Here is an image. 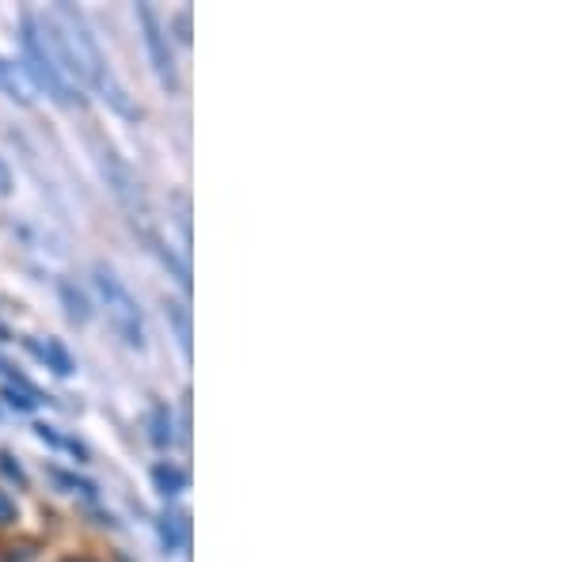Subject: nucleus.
<instances>
[{
    "mask_svg": "<svg viewBox=\"0 0 570 562\" xmlns=\"http://www.w3.org/2000/svg\"><path fill=\"white\" fill-rule=\"evenodd\" d=\"M46 27H50V39H53V46H58V58H61V66H66L72 85H85V88L96 91V96H104L115 110L134 115V107L126 103L122 85L110 77L104 50H99L85 12L61 0V4H53V12L46 16Z\"/></svg>",
    "mask_w": 570,
    "mask_h": 562,
    "instance_id": "nucleus-1",
    "label": "nucleus"
},
{
    "mask_svg": "<svg viewBox=\"0 0 570 562\" xmlns=\"http://www.w3.org/2000/svg\"><path fill=\"white\" fill-rule=\"evenodd\" d=\"M20 23H23V61H27L31 80L53 99V103L72 107V103H77V85H72L66 66H61L58 46H53L50 27H46V16L27 8Z\"/></svg>",
    "mask_w": 570,
    "mask_h": 562,
    "instance_id": "nucleus-2",
    "label": "nucleus"
},
{
    "mask_svg": "<svg viewBox=\"0 0 570 562\" xmlns=\"http://www.w3.org/2000/svg\"><path fill=\"white\" fill-rule=\"evenodd\" d=\"M96 285H99V297H104V308H107V319L115 327V335L122 338L126 346L134 349H145V319H141V308H137L134 293L118 282V274L110 266L99 263L96 266Z\"/></svg>",
    "mask_w": 570,
    "mask_h": 562,
    "instance_id": "nucleus-3",
    "label": "nucleus"
},
{
    "mask_svg": "<svg viewBox=\"0 0 570 562\" xmlns=\"http://www.w3.org/2000/svg\"><path fill=\"white\" fill-rule=\"evenodd\" d=\"M99 171H104V179H107V187L115 190V198L122 201L126 209L137 217H149V201H145V190H141V183H137V175L130 171V164L122 160L110 145H99Z\"/></svg>",
    "mask_w": 570,
    "mask_h": 562,
    "instance_id": "nucleus-4",
    "label": "nucleus"
},
{
    "mask_svg": "<svg viewBox=\"0 0 570 562\" xmlns=\"http://www.w3.org/2000/svg\"><path fill=\"white\" fill-rule=\"evenodd\" d=\"M137 23H141L145 46H149V58L156 69V80H160L168 91L179 88V72H176V58H171V46H168V27L160 23L153 4H137Z\"/></svg>",
    "mask_w": 570,
    "mask_h": 562,
    "instance_id": "nucleus-5",
    "label": "nucleus"
},
{
    "mask_svg": "<svg viewBox=\"0 0 570 562\" xmlns=\"http://www.w3.org/2000/svg\"><path fill=\"white\" fill-rule=\"evenodd\" d=\"M27 346H31L35 354H39L42 362L50 365L58 376H69L72 373V357L66 354V346H61L58 338H46V343H27Z\"/></svg>",
    "mask_w": 570,
    "mask_h": 562,
    "instance_id": "nucleus-6",
    "label": "nucleus"
},
{
    "mask_svg": "<svg viewBox=\"0 0 570 562\" xmlns=\"http://www.w3.org/2000/svg\"><path fill=\"white\" fill-rule=\"evenodd\" d=\"M160 540L168 551H176L187 543V513H164L160 517Z\"/></svg>",
    "mask_w": 570,
    "mask_h": 562,
    "instance_id": "nucleus-7",
    "label": "nucleus"
},
{
    "mask_svg": "<svg viewBox=\"0 0 570 562\" xmlns=\"http://www.w3.org/2000/svg\"><path fill=\"white\" fill-rule=\"evenodd\" d=\"M153 483H156V491H160L164 497H171V494H179L183 486H187V475H183L176 464H156L153 467Z\"/></svg>",
    "mask_w": 570,
    "mask_h": 562,
    "instance_id": "nucleus-8",
    "label": "nucleus"
},
{
    "mask_svg": "<svg viewBox=\"0 0 570 562\" xmlns=\"http://www.w3.org/2000/svg\"><path fill=\"white\" fill-rule=\"evenodd\" d=\"M171 441H176V433H171V411L164 407V403H156L153 407V445L171 448Z\"/></svg>",
    "mask_w": 570,
    "mask_h": 562,
    "instance_id": "nucleus-9",
    "label": "nucleus"
},
{
    "mask_svg": "<svg viewBox=\"0 0 570 562\" xmlns=\"http://www.w3.org/2000/svg\"><path fill=\"white\" fill-rule=\"evenodd\" d=\"M61 297H66V308H69V319H72V324H88V319H91V308H88L85 293L72 289L69 282H61Z\"/></svg>",
    "mask_w": 570,
    "mask_h": 562,
    "instance_id": "nucleus-10",
    "label": "nucleus"
},
{
    "mask_svg": "<svg viewBox=\"0 0 570 562\" xmlns=\"http://www.w3.org/2000/svg\"><path fill=\"white\" fill-rule=\"evenodd\" d=\"M164 312H168V319L176 324V335H179V346H183V354L190 357V316H187V308L176 300H168L164 304Z\"/></svg>",
    "mask_w": 570,
    "mask_h": 562,
    "instance_id": "nucleus-11",
    "label": "nucleus"
},
{
    "mask_svg": "<svg viewBox=\"0 0 570 562\" xmlns=\"http://www.w3.org/2000/svg\"><path fill=\"white\" fill-rule=\"evenodd\" d=\"M0 88H4L8 96L16 99V103H31V96H27V91H23L20 72H16V66H8L4 58H0Z\"/></svg>",
    "mask_w": 570,
    "mask_h": 562,
    "instance_id": "nucleus-12",
    "label": "nucleus"
},
{
    "mask_svg": "<svg viewBox=\"0 0 570 562\" xmlns=\"http://www.w3.org/2000/svg\"><path fill=\"white\" fill-rule=\"evenodd\" d=\"M0 395H4V400L12 403L16 411H35V403H39V395L20 388V384H4V388H0Z\"/></svg>",
    "mask_w": 570,
    "mask_h": 562,
    "instance_id": "nucleus-13",
    "label": "nucleus"
},
{
    "mask_svg": "<svg viewBox=\"0 0 570 562\" xmlns=\"http://www.w3.org/2000/svg\"><path fill=\"white\" fill-rule=\"evenodd\" d=\"M53 475H58V483L72 486V491H80V494L96 497V486H91V483H85V479H77V475H66V472H53Z\"/></svg>",
    "mask_w": 570,
    "mask_h": 562,
    "instance_id": "nucleus-14",
    "label": "nucleus"
},
{
    "mask_svg": "<svg viewBox=\"0 0 570 562\" xmlns=\"http://www.w3.org/2000/svg\"><path fill=\"white\" fill-rule=\"evenodd\" d=\"M16 517H20L16 502H12V497H8L4 491H0V524H16Z\"/></svg>",
    "mask_w": 570,
    "mask_h": 562,
    "instance_id": "nucleus-15",
    "label": "nucleus"
},
{
    "mask_svg": "<svg viewBox=\"0 0 570 562\" xmlns=\"http://www.w3.org/2000/svg\"><path fill=\"white\" fill-rule=\"evenodd\" d=\"M0 467H4V472L12 475L16 483H23V472H20V464H12V456H4V453H0Z\"/></svg>",
    "mask_w": 570,
    "mask_h": 562,
    "instance_id": "nucleus-16",
    "label": "nucleus"
},
{
    "mask_svg": "<svg viewBox=\"0 0 570 562\" xmlns=\"http://www.w3.org/2000/svg\"><path fill=\"white\" fill-rule=\"evenodd\" d=\"M176 27H179V39H183V42H190V12H179Z\"/></svg>",
    "mask_w": 570,
    "mask_h": 562,
    "instance_id": "nucleus-17",
    "label": "nucleus"
},
{
    "mask_svg": "<svg viewBox=\"0 0 570 562\" xmlns=\"http://www.w3.org/2000/svg\"><path fill=\"white\" fill-rule=\"evenodd\" d=\"M12 190V171H8V164L0 160V195H8Z\"/></svg>",
    "mask_w": 570,
    "mask_h": 562,
    "instance_id": "nucleus-18",
    "label": "nucleus"
},
{
    "mask_svg": "<svg viewBox=\"0 0 570 562\" xmlns=\"http://www.w3.org/2000/svg\"><path fill=\"white\" fill-rule=\"evenodd\" d=\"M61 562H96V559H85V555H72V559H61Z\"/></svg>",
    "mask_w": 570,
    "mask_h": 562,
    "instance_id": "nucleus-19",
    "label": "nucleus"
},
{
    "mask_svg": "<svg viewBox=\"0 0 570 562\" xmlns=\"http://www.w3.org/2000/svg\"><path fill=\"white\" fill-rule=\"evenodd\" d=\"M118 562H130V559H126V555H122V559H118Z\"/></svg>",
    "mask_w": 570,
    "mask_h": 562,
    "instance_id": "nucleus-20",
    "label": "nucleus"
}]
</instances>
